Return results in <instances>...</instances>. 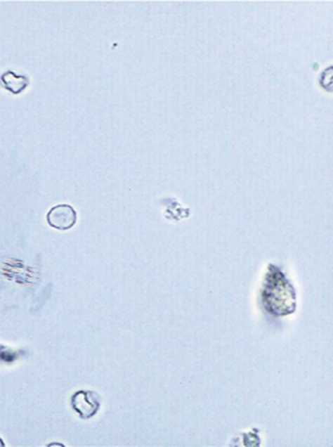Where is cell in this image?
Returning a JSON list of instances; mask_svg holds the SVG:
<instances>
[{
	"instance_id": "obj_1",
	"label": "cell",
	"mask_w": 333,
	"mask_h": 447,
	"mask_svg": "<svg viewBox=\"0 0 333 447\" xmlns=\"http://www.w3.org/2000/svg\"><path fill=\"white\" fill-rule=\"evenodd\" d=\"M261 298L269 313L285 316L295 311V291L285 276L276 268H270V274L266 279Z\"/></svg>"
},
{
	"instance_id": "obj_2",
	"label": "cell",
	"mask_w": 333,
	"mask_h": 447,
	"mask_svg": "<svg viewBox=\"0 0 333 447\" xmlns=\"http://www.w3.org/2000/svg\"><path fill=\"white\" fill-rule=\"evenodd\" d=\"M71 406L81 420H90L100 408V396L95 391L79 390L71 398Z\"/></svg>"
},
{
	"instance_id": "obj_3",
	"label": "cell",
	"mask_w": 333,
	"mask_h": 447,
	"mask_svg": "<svg viewBox=\"0 0 333 447\" xmlns=\"http://www.w3.org/2000/svg\"><path fill=\"white\" fill-rule=\"evenodd\" d=\"M77 214L75 209L70 205H58L52 207L47 214L48 224L60 231L72 228L77 224Z\"/></svg>"
},
{
	"instance_id": "obj_4",
	"label": "cell",
	"mask_w": 333,
	"mask_h": 447,
	"mask_svg": "<svg viewBox=\"0 0 333 447\" xmlns=\"http://www.w3.org/2000/svg\"><path fill=\"white\" fill-rule=\"evenodd\" d=\"M0 83L4 90L11 92L13 95H19L30 86V78L27 75H18L13 71H6L0 77Z\"/></svg>"
},
{
	"instance_id": "obj_5",
	"label": "cell",
	"mask_w": 333,
	"mask_h": 447,
	"mask_svg": "<svg viewBox=\"0 0 333 447\" xmlns=\"http://www.w3.org/2000/svg\"><path fill=\"white\" fill-rule=\"evenodd\" d=\"M23 356L22 350H13L11 347L0 343V365H13Z\"/></svg>"
},
{
	"instance_id": "obj_6",
	"label": "cell",
	"mask_w": 333,
	"mask_h": 447,
	"mask_svg": "<svg viewBox=\"0 0 333 447\" xmlns=\"http://www.w3.org/2000/svg\"><path fill=\"white\" fill-rule=\"evenodd\" d=\"M0 446H1V447L6 446V445H4V443H3V441H1V439H0Z\"/></svg>"
}]
</instances>
